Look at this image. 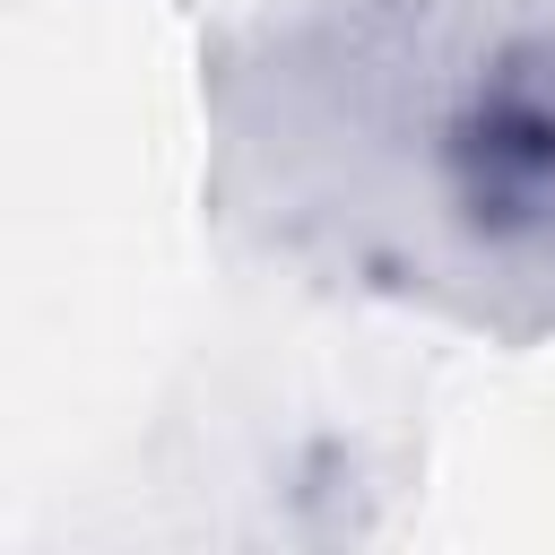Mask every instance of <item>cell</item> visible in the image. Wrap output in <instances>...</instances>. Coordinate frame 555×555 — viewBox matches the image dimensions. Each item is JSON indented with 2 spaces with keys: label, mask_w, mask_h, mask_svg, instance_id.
<instances>
[{
  "label": "cell",
  "mask_w": 555,
  "mask_h": 555,
  "mask_svg": "<svg viewBox=\"0 0 555 555\" xmlns=\"http://www.w3.org/2000/svg\"><path fill=\"white\" fill-rule=\"evenodd\" d=\"M434 191L494 260H555V17L503 26L434 113Z\"/></svg>",
  "instance_id": "cell-1"
}]
</instances>
